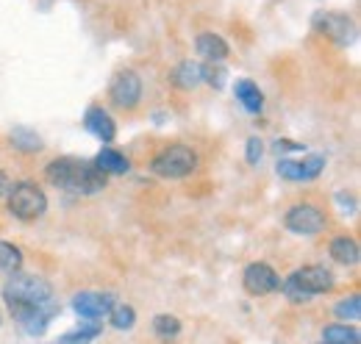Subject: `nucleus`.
Returning <instances> with one entry per match:
<instances>
[{"label":"nucleus","instance_id":"nucleus-22","mask_svg":"<svg viewBox=\"0 0 361 344\" xmlns=\"http://www.w3.org/2000/svg\"><path fill=\"white\" fill-rule=\"evenodd\" d=\"M20 266H23V250L11 242H0V269L14 275L20 272Z\"/></svg>","mask_w":361,"mask_h":344},{"label":"nucleus","instance_id":"nucleus-10","mask_svg":"<svg viewBox=\"0 0 361 344\" xmlns=\"http://www.w3.org/2000/svg\"><path fill=\"white\" fill-rule=\"evenodd\" d=\"M242 283H245L247 295H253V297H264V295H272V292L281 289L278 272L272 269L270 264H264V261L250 264V266L245 269V275H242Z\"/></svg>","mask_w":361,"mask_h":344},{"label":"nucleus","instance_id":"nucleus-16","mask_svg":"<svg viewBox=\"0 0 361 344\" xmlns=\"http://www.w3.org/2000/svg\"><path fill=\"white\" fill-rule=\"evenodd\" d=\"M331 258L339 261V264H345V266L359 264V258H361L359 242H356L353 236H336V239L331 242Z\"/></svg>","mask_w":361,"mask_h":344},{"label":"nucleus","instance_id":"nucleus-28","mask_svg":"<svg viewBox=\"0 0 361 344\" xmlns=\"http://www.w3.org/2000/svg\"><path fill=\"white\" fill-rule=\"evenodd\" d=\"M278 175L286 178V180H303V170H300V161H278Z\"/></svg>","mask_w":361,"mask_h":344},{"label":"nucleus","instance_id":"nucleus-29","mask_svg":"<svg viewBox=\"0 0 361 344\" xmlns=\"http://www.w3.org/2000/svg\"><path fill=\"white\" fill-rule=\"evenodd\" d=\"M275 150H278V153H281V150H283V153H292V150H303V145L289 142V139H278V142H275Z\"/></svg>","mask_w":361,"mask_h":344},{"label":"nucleus","instance_id":"nucleus-4","mask_svg":"<svg viewBox=\"0 0 361 344\" xmlns=\"http://www.w3.org/2000/svg\"><path fill=\"white\" fill-rule=\"evenodd\" d=\"M150 170L156 172L159 178H173V180L176 178H186V175H192V172L197 170V156L186 145H170V147H164L153 159Z\"/></svg>","mask_w":361,"mask_h":344},{"label":"nucleus","instance_id":"nucleus-9","mask_svg":"<svg viewBox=\"0 0 361 344\" xmlns=\"http://www.w3.org/2000/svg\"><path fill=\"white\" fill-rule=\"evenodd\" d=\"M283 225L292 231V233H300V236H314L319 231H325V214L312 206V203H298L292 206L286 216H283Z\"/></svg>","mask_w":361,"mask_h":344},{"label":"nucleus","instance_id":"nucleus-24","mask_svg":"<svg viewBox=\"0 0 361 344\" xmlns=\"http://www.w3.org/2000/svg\"><path fill=\"white\" fill-rule=\"evenodd\" d=\"M336 317L350 319V322H359V317H361V297L359 295H350V297H345V300L336 302Z\"/></svg>","mask_w":361,"mask_h":344},{"label":"nucleus","instance_id":"nucleus-20","mask_svg":"<svg viewBox=\"0 0 361 344\" xmlns=\"http://www.w3.org/2000/svg\"><path fill=\"white\" fill-rule=\"evenodd\" d=\"M153 333H156L159 339H164V342L176 339L180 333V319L173 317V314H159V317H153Z\"/></svg>","mask_w":361,"mask_h":344},{"label":"nucleus","instance_id":"nucleus-11","mask_svg":"<svg viewBox=\"0 0 361 344\" xmlns=\"http://www.w3.org/2000/svg\"><path fill=\"white\" fill-rule=\"evenodd\" d=\"M73 308L84 319H100L109 317L114 308V295H100V292H81L73 297Z\"/></svg>","mask_w":361,"mask_h":344},{"label":"nucleus","instance_id":"nucleus-7","mask_svg":"<svg viewBox=\"0 0 361 344\" xmlns=\"http://www.w3.org/2000/svg\"><path fill=\"white\" fill-rule=\"evenodd\" d=\"M109 97L117 109H136L139 100H142V78L136 75L134 70H120L114 78H111V86H109Z\"/></svg>","mask_w":361,"mask_h":344},{"label":"nucleus","instance_id":"nucleus-3","mask_svg":"<svg viewBox=\"0 0 361 344\" xmlns=\"http://www.w3.org/2000/svg\"><path fill=\"white\" fill-rule=\"evenodd\" d=\"M3 300H6V305H11V302H47L53 300V286L45 278L14 272L3 286Z\"/></svg>","mask_w":361,"mask_h":344},{"label":"nucleus","instance_id":"nucleus-6","mask_svg":"<svg viewBox=\"0 0 361 344\" xmlns=\"http://www.w3.org/2000/svg\"><path fill=\"white\" fill-rule=\"evenodd\" d=\"M314 31L319 37H328L331 42L336 44H350L356 37V25L348 14H339V11H317L314 20H312Z\"/></svg>","mask_w":361,"mask_h":344},{"label":"nucleus","instance_id":"nucleus-15","mask_svg":"<svg viewBox=\"0 0 361 344\" xmlns=\"http://www.w3.org/2000/svg\"><path fill=\"white\" fill-rule=\"evenodd\" d=\"M233 94H236V100L245 106V111H250V114H259V111L264 109V94L259 92V86L253 84V81H247V78L236 81Z\"/></svg>","mask_w":361,"mask_h":344},{"label":"nucleus","instance_id":"nucleus-21","mask_svg":"<svg viewBox=\"0 0 361 344\" xmlns=\"http://www.w3.org/2000/svg\"><path fill=\"white\" fill-rule=\"evenodd\" d=\"M100 331H103V325H97V322H87V325H81V328H75V331L64 333L56 344H90L92 339H97V336H100Z\"/></svg>","mask_w":361,"mask_h":344},{"label":"nucleus","instance_id":"nucleus-12","mask_svg":"<svg viewBox=\"0 0 361 344\" xmlns=\"http://www.w3.org/2000/svg\"><path fill=\"white\" fill-rule=\"evenodd\" d=\"M84 125H87V130H90L92 136H97L100 142H111V139L117 136V125H114L111 114H109L103 106H92L90 111H87V117H84Z\"/></svg>","mask_w":361,"mask_h":344},{"label":"nucleus","instance_id":"nucleus-25","mask_svg":"<svg viewBox=\"0 0 361 344\" xmlns=\"http://www.w3.org/2000/svg\"><path fill=\"white\" fill-rule=\"evenodd\" d=\"M226 67L223 64H203V81L209 86H214V89H223L226 86Z\"/></svg>","mask_w":361,"mask_h":344},{"label":"nucleus","instance_id":"nucleus-26","mask_svg":"<svg viewBox=\"0 0 361 344\" xmlns=\"http://www.w3.org/2000/svg\"><path fill=\"white\" fill-rule=\"evenodd\" d=\"M300 170H303V180H314L317 175L325 170V159L312 153V156H306V159L300 161Z\"/></svg>","mask_w":361,"mask_h":344},{"label":"nucleus","instance_id":"nucleus-27","mask_svg":"<svg viewBox=\"0 0 361 344\" xmlns=\"http://www.w3.org/2000/svg\"><path fill=\"white\" fill-rule=\"evenodd\" d=\"M262 156H264V142L259 139V136H250L247 139V147H245V159H247V164H259L262 161Z\"/></svg>","mask_w":361,"mask_h":344},{"label":"nucleus","instance_id":"nucleus-8","mask_svg":"<svg viewBox=\"0 0 361 344\" xmlns=\"http://www.w3.org/2000/svg\"><path fill=\"white\" fill-rule=\"evenodd\" d=\"M289 281H292L309 300L317 297V295H325V292L334 289V275H331V269H325V266H319V264L295 269V272L289 275Z\"/></svg>","mask_w":361,"mask_h":344},{"label":"nucleus","instance_id":"nucleus-14","mask_svg":"<svg viewBox=\"0 0 361 344\" xmlns=\"http://www.w3.org/2000/svg\"><path fill=\"white\" fill-rule=\"evenodd\" d=\"M94 167L100 172H106V175H126V172L131 170V161H128L120 150L103 147V150L97 153V159H94Z\"/></svg>","mask_w":361,"mask_h":344},{"label":"nucleus","instance_id":"nucleus-2","mask_svg":"<svg viewBox=\"0 0 361 344\" xmlns=\"http://www.w3.org/2000/svg\"><path fill=\"white\" fill-rule=\"evenodd\" d=\"M6 195H8V211L23 222L39 219L47 211V195L34 180H20V183L8 186Z\"/></svg>","mask_w":361,"mask_h":344},{"label":"nucleus","instance_id":"nucleus-30","mask_svg":"<svg viewBox=\"0 0 361 344\" xmlns=\"http://www.w3.org/2000/svg\"><path fill=\"white\" fill-rule=\"evenodd\" d=\"M8 192V178H6V172L0 170V197Z\"/></svg>","mask_w":361,"mask_h":344},{"label":"nucleus","instance_id":"nucleus-19","mask_svg":"<svg viewBox=\"0 0 361 344\" xmlns=\"http://www.w3.org/2000/svg\"><path fill=\"white\" fill-rule=\"evenodd\" d=\"M361 333L353 325H328L322 331V344H359Z\"/></svg>","mask_w":361,"mask_h":344},{"label":"nucleus","instance_id":"nucleus-5","mask_svg":"<svg viewBox=\"0 0 361 344\" xmlns=\"http://www.w3.org/2000/svg\"><path fill=\"white\" fill-rule=\"evenodd\" d=\"M11 317L23 325L25 333L31 336H42L47 331V322L59 314V302L47 300V302H11L8 305Z\"/></svg>","mask_w":361,"mask_h":344},{"label":"nucleus","instance_id":"nucleus-23","mask_svg":"<svg viewBox=\"0 0 361 344\" xmlns=\"http://www.w3.org/2000/svg\"><path fill=\"white\" fill-rule=\"evenodd\" d=\"M109 322L117 328V331H131L136 322V311L131 308V305H114L111 308V314H109Z\"/></svg>","mask_w":361,"mask_h":344},{"label":"nucleus","instance_id":"nucleus-13","mask_svg":"<svg viewBox=\"0 0 361 344\" xmlns=\"http://www.w3.org/2000/svg\"><path fill=\"white\" fill-rule=\"evenodd\" d=\"M195 50H197L200 59H206V64H223L228 59L226 39L220 34H212V31H206L195 39Z\"/></svg>","mask_w":361,"mask_h":344},{"label":"nucleus","instance_id":"nucleus-18","mask_svg":"<svg viewBox=\"0 0 361 344\" xmlns=\"http://www.w3.org/2000/svg\"><path fill=\"white\" fill-rule=\"evenodd\" d=\"M11 145L20 150V153H39L42 150V136L37 130L25 128V125H17V128L8 133Z\"/></svg>","mask_w":361,"mask_h":344},{"label":"nucleus","instance_id":"nucleus-1","mask_svg":"<svg viewBox=\"0 0 361 344\" xmlns=\"http://www.w3.org/2000/svg\"><path fill=\"white\" fill-rule=\"evenodd\" d=\"M50 186L73 192V195H100L106 189V172L94 167V161H78L73 156L53 159L45 167Z\"/></svg>","mask_w":361,"mask_h":344},{"label":"nucleus","instance_id":"nucleus-17","mask_svg":"<svg viewBox=\"0 0 361 344\" xmlns=\"http://www.w3.org/2000/svg\"><path fill=\"white\" fill-rule=\"evenodd\" d=\"M203 81V64L197 61H180L178 67L173 70V84L178 89H195V86Z\"/></svg>","mask_w":361,"mask_h":344}]
</instances>
